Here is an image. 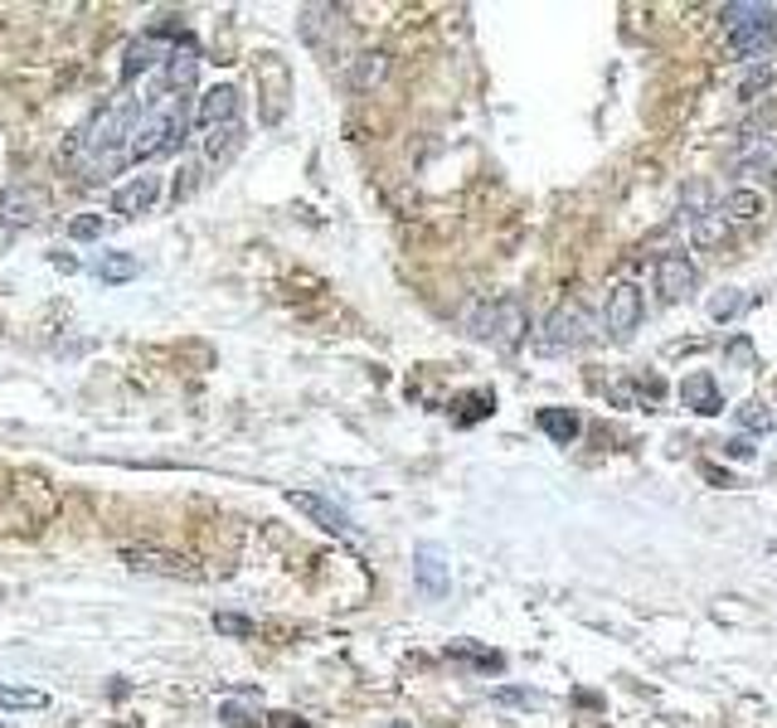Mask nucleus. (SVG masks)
<instances>
[{
	"label": "nucleus",
	"instance_id": "1",
	"mask_svg": "<svg viewBox=\"0 0 777 728\" xmlns=\"http://www.w3.org/2000/svg\"><path fill=\"white\" fill-rule=\"evenodd\" d=\"M190 127V103L185 93H151L146 103H137V117H131L127 131V161H156V156H170L180 141H185Z\"/></svg>",
	"mask_w": 777,
	"mask_h": 728
},
{
	"label": "nucleus",
	"instance_id": "2",
	"mask_svg": "<svg viewBox=\"0 0 777 728\" xmlns=\"http://www.w3.org/2000/svg\"><path fill=\"white\" fill-rule=\"evenodd\" d=\"M131 117H137V103H117L107 113H97L88 127L73 141V161L83 165V180H107L117 165H127V131Z\"/></svg>",
	"mask_w": 777,
	"mask_h": 728
},
{
	"label": "nucleus",
	"instance_id": "3",
	"mask_svg": "<svg viewBox=\"0 0 777 728\" xmlns=\"http://www.w3.org/2000/svg\"><path fill=\"white\" fill-rule=\"evenodd\" d=\"M724 34H728V49L738 54V64H763L777 40V10L753 6V0L724 6Z\"/></svg>",
	"mask_w": 777,
	"mask_h": 728
},
{
	"label": "nucleus",
	"instance_id": "4",
	"mask_svg": "<svg viewBox=\"0 0 777 728\" xmlns=\"http://www.w3.org/2000/svg\"><path fill=\"white\" fill-rule=\"evenodd\" d=\"M461 325H467L477 340L496 350H515L520 340H525L530 321H525V307H520L515 297H501V301H477L467 315H461Z\"/></svg>",
	"mask_w": 777,
	"mask_h": 728
},
{
	"label": "nucleus",
	"instance_id": "5",
	"mask_svg": "<svg viewBox=\"0 0 777 728\" xmlns=\"http://www.w3.org/2000/svg\"><path fill=\"white\" fill-rule=\"evenodd\" d=\"M588 335H593L588 307H583L578 297H568V301H558V307L544 315V325H540V335H534V345H540V355H568V350L588 345Z\"/></svg>",
	"mask_w": 777,
	"mask_h": 728
},
{
	"label": "nucleus",
	"instance_id": "6",
	"mask_svg": "<svg viewBox=\"0 0 777 728\" xmlns=\"http://www.w3.org/2000/svg\"><path fill=\"white\" fill-rule=\"evenodd\" d=\"M121 564L131 574H151V578H200L190 554H170V549H156V544H121Z\"/></svg>",
	"mask_w": 777,
	"mask_h": 728
},
{
	"label": "nucleus",
	"instance_id": "7",
	"mask_svg": "<svg viewBox=\"0 0 777 728\" xmlns=\"http://www.w3.org/2000/svg\"><path fill=\"white\" fill-rule=\"evenodd\" d=\"M641 315H647V301H641V287L637 282H617L607 291V307H603V325L613 340H631L641 325Z\"/></svg>",
	"mask_w": 777,
	"mask_h": 728
},
{
	"label": "nucleus",
	"instance_id": "8",
	"mask_svg": "<svg viewBox=\"0 0 777 728\" xmlns=\"http://www.w3.org/2000/svg\"><path fill=\"white\" fill-rule=\"evenodd\" d=\"M413 582H418V592L428 602L453 592V564H447L443 544H418V549H413Z\"/></svg>",
	"mask_w": 777,
	"mask_h": 728
},
{
	"label": "nucleus",
	"instance_id": "9",
	"mask_svg": "<svg viewBox=\"0 0 777 728\" xmlns=\"http://www.w3.org/2000/svg\"><path fill=\"white\" fill-rule=\"evenodd\" d=\"M44 218V194L30 185H10L0 190V228L6 234H20V228H34Z\"/></svg>",
	"mask_w": 777,
	"mask_h": 728
},
{
	"label": "nucleus",
	"instance_id": "10",
	"mask_svg": "<svg viewBox=\"0 0 777 728\" xmlns=\"http://www.w3.org/2000/svg\"><path fill=\"white\" fill-rule=\"evenodd\" d=\"M238 113H243V93L234 88V83H219V88H210L200 97V107H194V127H200V131L234 127Z\"/></svg>",
	"mask_w": 777,
	"mask_h": 728
},
{
	"label": "nucleus",
	"instance_id": "11",
	"mask_svg": "<svg viewBox=\"0 0 777 728\" xmlns=\"http://www.w3.org/2000/svg\"><path fill=\"white\" fill-rule=\"evenodd\" d=\"M695 282H700V272L685 253H671V258L656 263V291H661L666 301H690L695 297Z\"/></svg>",
	"mask_w": 777,
	"mask_h": 728
},
{
	"label": "nucleus",
	"instance_id": "12",
	"mask_svg": "<svg viewBox=\"0 0 777 728\" xmlns=\"http://www.w3.org/2000/svg\"><path fill=\"white\" fill-rule=\"evenodd\" d=\"M287 501L301 510V515H311L321 529L340 534V539H355V525H350V515L340 510L336 501H326V495H311V491H287Z\"/></svg>",
	"mask_w": 777,
	"mask_h": 728
},
{
	"label": "nucleus",
	"instance_id": "13",
	"mask_svg": "<svg viewBox=\"0 0 777 728\" xmlns=\"http://www.w3.org/2000/svg\"><path fill=\"white\" fill-rule=\"evenodd\" d=\"M156 200H161V175L141 170V175H131L127 185H121V190L113 194V214H117V218H137V214L151 210Z\"/></svg>",
	"mask_w": 777,
	"mask_h": 728
},
{
	"label": "nucleus",
	"instance_id": "14",
	"mask_svg": "<svg viewBox=\"0 0 777 728\" xmlns=\"http://www.w3.org/2000/svg\"><path fill=\"white\" fill-rule=\"evenodd\" d=\"M680 398H685L690 413H700V418H714V413H724V394L720 384H714V374H685V384H680Z\"/></svg>",
	"mask_w": 777,
	"mask_h": 728
},
{
	"label": "nucleus",
	"instance_id": "15",
	"mask_svg": "<svg viewBox=\"0 0 777 728\" xmlns=\"http://www.w3.org/2000/svg\"><path fill=\"white\" fill-rule=\"evenodd\" d=\"M166 54H170V40H166V34H141V40H131V44H127V64H121V83H137V73L156 68Z\"/></svg>",
	"mask_w": 777,
	"mask_h": 728
},
{
	"label": "nucleus",
	"instance_id": "16",
	"mask_svg": "<svg viewBox=\"0 0 777 728\" xmlns=\"http://www.w3.org/2000/svg\"><path fill=\"white\" fill-rule=\"evenodd\" d=\"M720 214L728 218V228H753L763 224V214H768V200H763L758 190H734L720 200Z\"/></svg>",
	"mask_w": 777,
	"mask_h": 728
},
{
	"label": "nucleus",
	"instance_id": "17",
	"mask_svg": "<svg viewBox=\"0 0 777 728\" xmlns=\"http://www.w3.org/2000/svg\"><path fill=\"white\" fill-rule=\"evenodd\" d=\"M738 170H744V175H777V141L773 137H753L744 151H738Z\"/></svg>",
	"mask_w": 777,
	"mask_h": 728
},
{
	"label": "nucleus",
	"instance_id": "18",
	"mask_svg": "<svg viewBox=\"0 0 777 728\" xmlns=\"http://www.w3.org/2000/svg\"><path fill=\"white\" fill-rule=\"evenodd\" d=\"M141 272V263L137 258H131V253H97V258H93V277H97V282H131V277H137Z\"/></svg>",
	"mask_w": 777,
	"mask_h": 728
},
{
	"label": "nucleus",
	"instance_id": "19",
	"mask_svg": "<svg viewBox=\"0 0 777 728\" xmlns=\"http://www.w3.org/2000/svg\"><path fill=\"white\" fill-rule=\"evenodd\" d=\"M540 428L550 432L558 447H568V442L578 437L583 422H578V413H574V408H540Z\"/></svg>",
	"mask_w": 777,
	"mask_h": 728
},
{
	"label": "nucleus",
	"instance_id": "20",
	"mask_svg": "<svg viewBox=\"0 0 777 728\" xmlns=\"http://www.w3.org/2000/svg\"><path fill=\"white\" fill-rule=\"evenodd\" d=\"M690 234H695L700 248H720V243H728V234H734V228H728V218L720 214V204H714V210L695 214V228H690Z\"/></svg>",
	"mask_w": 777,
	"mask_h": 728
},
{
	"label": "nucleus",
	"instance_id": "21",
	"mask_svg": "<svg viewBox=\"0 0 777 728\" xmlns=\"http://www.w3.org/2000/svg\"><path fill=\"white\" fill-rule=\"evenodd\" d=\"M0 709H49V695L30 685H0Z\"/></svg>",
	"mask_w": 777,
	"mask_h": 728
},
{
	"label": "nucleus",
	"instance_id": "22",
	"mask_svg": "<svg viewBox=\"0 0 777 728\" xmlns=\"http://www.w3.org/2000/svg\"><path fill=\"white\" fill-rule=\"evenodd\" d=\"M773 83H777V64H773V58H763V64H758V68H748V73H744V78H738V97H744V103H748V97H758V93H768V88H773Z\"/></svg>",
	"mask_w": 777,
	"mask_h": 728
},
{
	"label": "nucleus",
	"instance_id": "23",
	"mask_svg": "<svg viewBox=\"0 0 777 728\" xmlns=\"http://www.w3.org/2000/svg\"><path fill=\"white\" fill-rule=\"evenodd\" d=\"M744 307H748V291H738V287H724V291H714V297H710V315H714V321H734Z\"/></svg>",
	"mask_w": 777,
	"mask_h": 728
},
{
	"label": "nucleus",
	"instance_id": "24",
	"mask_svg": "<svg viewBox=\"0 0 777 728\" xmlns=\"http://www.w3.org/2000/svg\"><path fill=\"white\" fill-rule=\"evenodd\" d=\"M243 137V121H234V127H219V131H204V156L210 161H219V156H228Z\"/></svg>",
	"mask_w": 777,
	"mask_h": 728
},
{
	"label": "nucleus",
	"instance_id": "25",
	"mask_svg": "<svg viewBox=\"0 0 777 728\" xmlns=\"http://www.w3.org/2000/svg\"><path fill=\"white\" fill-rule=\"evenodd\" d=\"M384 68H388L384 54H360V64H355V88H374V83L384 78Z\"/></svg>",
	"mask_w": 777,
	"mask_h": 728
},
{
	"label": "nucleus",
	"instance_id": "26",
	"mask_svg": "<svg viewBox=\"0 0 777 728\" xmlns=\"http://www.w3.org/2000/svg\"><path fill=\"white\" fill-rule=\"evenodd\" d=\"M214 631H224V636H253L258 622H253V617H238V612H214Z\"/></svg>",
	"mask_w": 777,
	"mask_h": 728
},
{
	"label": "nucleus",
	"instance_id": "27",
	"mask_svg": "<svg viewBox=\"0 0 777 728\" xmlns=\"http://www.w3.org/2000/svg\"><path fill=\"white\" fill-rule=\"evenodd\" d=\"M738 418H744V422H748V428H753V432H763V428H773V413H768V408H763V404H758V398H748V404H744V408H738Z\"/></svg>",
	"mask_w": 777,
	"mask_h": 728
},
{
	"label": "nucleus",
	"instance_id": "28",
	"mask_svg": "<svg viewBox=\"0 0 777 728\" xmlns=\"http://www.w3.org/2000/svg\"><path fill=\"white\" fill-rule=\"evenodd\" d=\"M68 234H73V238H97V234H103V218H97V214L73 218V224H68Z\"/></svg>",
	"mask_w": 777,
	"mask_h": 728
},
{
	"label": "nucleus",
	"instance_id": "29",
	"mask_svg": "<svg viewBox=\"0 0 777 728\" xmlns=\"http://www.w3.org/2000/svg\"><path fill=\"white\" fill-rule=\"evenodd\" d=\"M496 699H501V704H525V709H530V704H540L530 689H496Z\"/></svg>",
	"mask_w": 777,
	"mask_h": 728
},
{
	"label": "nucleus",
	"instance_id": "30",
	"mask_svg": "<svg viewBox=\"0 0 777 728\" xmlns=\"http://www.w3.org/2000/svg\"><path fill=\"white\" fill-rule=\"evenodd\" d=\"M728 457H738V461H748V457H753V447H748V437H734V442H728Z\"/></svg>",
	"mask_w": 777,
	"mask_h": 728
},
{
	"label": "nucleus",
	"instance_id": "31",
	"mask_svg": "<svg viewBox=\"0 0 777 728\" xmlns=\"http://www.w3.org/2000/svg\"><path fill=\"white\" fill-rule=\"evenodd\" d=\"M224 724H228V728H248V719H243V709H234V704H228V709H224Z\"/></svg>",
	"mask_w": 777,
	"mask_h": 728
},
{
	"label": "nucleus",
	"instance_id": "32",
	"mask_svg": "<svg viewBox=\"0 0 777 728\" xmlns=\"http://www.w3.org/2000/svg\"><path fill=\"white\" fill-rule=\"evenodd\" d=\"M394 728H408V724H394Z\"/></svg>",
	"mask_w": 777,
	"mask_h": 728
},
{
	"label": "nucleus",
	"instance_id": "33",
	"mask_svg": "<svg viewBox=\"0 0 777 728\" xmlns=\"http://www.w3.org/2000/svg\"><path fill=\"white\" fill-rule=\"evenodd\" d=\"M0 728H6V724H0Z\"/></svg>",
	"mask_w": 777,
	"mask_h": 728
}]
</instances>
